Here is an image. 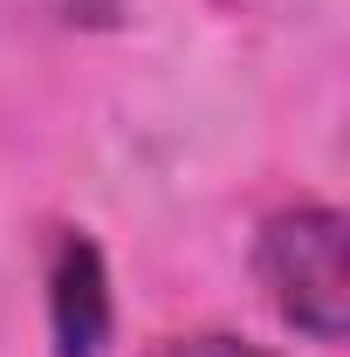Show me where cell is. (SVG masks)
<instances>
[{
	"instance_id": "2",
	"label": "cell",
	"mask_w": 350,
	"mask_h": 357,
	"mask_svg": "<svg viewBox=\"0 0 350 357\" xmlns=\"http://www.w3.org/2000/svg\"><path fill=\"white\" fill-rule=\"evenodd\" d=\"M117 330V303H110V268L103 248L83 227H62L48 248V337L55 357H103Z\"/></svg>"
},
{
	"instance_id": "1",
	"label": "cell",
	"mask_w": 350,
	"mask_h": 357,
	"mask_svg": "<svg viewBox=\"0 0 350 357\" xmlns=\"http://www.w3.org/2000/svg\"><path fill=\"white\" fill-rule=\"evenodd\" d=\"M254 275L268 310L309 344L350 337V220L337 206H282L254 234Z\"/></svg>"
},
{
	"instance_id": "3",
	"label": "cell",
	"mask_w": 350,
	"mask_h": 357,
	"mask_svg": "<svg viewBox=\"0 0 350 357\" xmlns=\"http://www.w3.org/2000/svg\"><path fill=\"white\" fill-rule=\"evenodd\" d=\"M144 357H282V351L248 344V337H234V330H185V337H158Z\"/></svg>"
}]
</instances>
